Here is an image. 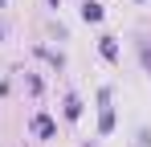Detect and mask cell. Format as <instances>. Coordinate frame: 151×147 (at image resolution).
I'll return each instance as SVG.
<instances>
[{
  "label": "cell",
  "instance_id": "2",
  "mask_svg": "<svg viewBox=\"0 0 151 147\" xmlns=\"http://www.w3.org/2000/svg\"><path fill=\"white\" fill-rule=\"evenodd\" d=\"M82 17H86V21H102V4L98 0H86V4H82Z\"/></svg>",
  "mask_w": 151,
  "mask_h": 147
},
{
  "label": "cell",
  "instance_id": "5",
  "mask_svg": "<svg viewBox=\"0 0 151 147\" xmlns=\"http://www.w3.org/2000/svg\"><path fill=\"white\" fill-rule=\"evenodd\" d=\"M65 115H70V119H78V115H82V106H78V98H70V102H65Z\"/></svg>",
  "mask_w": 151,
  "mask_h": 147
},
{
  "label": "cell",
  "instance_id": "6",
  "mask_svg": "<svg viewBox=\"0 0 151 147\" xmlns=\"http://www.w3.org/2000/svg\"><path fill=\"white\" fill-rule=\"evenodd\" d=\"M0 4H4V0H0Z\"/></svg>",
  "mask_w": 151,
  "mask_h": 147
},
{
  "label": "cell",
  "instance_id": "3",
  "mask_svg": "<svg viewBox=\"0 0 151 147\" xmlns=\"http://www.w3.org/2000/svg\"><path fill=\"white\" fill-rule=\"evenodd\" d=\"M110 127H114V110H110V106H102V119H98V131H102V135H106Z\"/></svg>",
  "mask_w": 151,
  "mask_h": 147
},
{
  "label": "cell",
  "instance_id": "4",
  "mask_svg": "<svg viewBox=\"0 0 151 147\" xmlns=\"http://www.w3.org/2000/svg\"><path fill=\"white\" fill-rule=\"evenodd\" d=\"M102 53H106V57H114V53H119V49H114V37H102Z\"/></svg>",
  "mask_w": 151,
  "mask_h": 147
},
{
  "label": "cell",
  "instance_id": "1",
  "mask_svg": "<svg viewBox=\"0 0 151 147\" xmlns=\"http://www.w3.org/2000/svg\"><path fill=\"white\" fill-rule=\"evenodd\" d=\"M33 131H37L41 139H49V135H53V119H45V115H37V119H33Z\"/></svg>",
  "mask_w": 151,
  "mask_h": 147
}]
</instances>
